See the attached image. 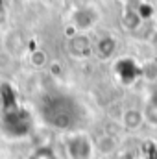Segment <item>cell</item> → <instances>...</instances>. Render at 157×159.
<instances>
[{"label": "cell", "mask_w": 157, "mask_h": 159, "mask_svg": "<svg viewBox=\"0 0 157 159\" xmlns=\"http://www.w3.org/2000/svg\"><path fill=\"white\" fill-rule=\"evenodd\" d=\"M67 152H69L70 159H91V154H92L91 141L83 135H76L69 141Z\"/></svg>", "instance_id": "cell-3"}, {"label": "cell", "mask_w": 157, "mask_h": 159, "mask_svg": "<svg viewBox=\"0 0 157 159\" xmlns=\"http://www.w3.org/2000/svg\"><path fill=\"white\" fill-rule=\"evenodd\" d=\"M69 52H70V56L79 57V59L87 57V56H91V44L83 35L72 37V39H69Z\"/></svg>", "instance_id": "cell-4"}, {"label": "cell", "mask_w": 157, "mask_h": 159, "mask_svg": "<svg viewBox=\"0 0 157 159\" xmlns=\"http://www.w3.org/2000/svg\"><path fill=\"white\" fill-rule=\"evenodd\" d=\"M4 129L11 137H24L32 129V119L28 117V113L24 109L15 106V107L4 111Z\"/></svg>", "instance_id": "cell-2"}, {"label": "cell", "mask_w": 157, "mask_h": 159, "mask_svg": "<svg viewBox=\"0 0 157 159\" xmlns=\"http://www.w3.org/2000/svg\"><path fill=\"white\" fill-rule=\"evenodd\" d=\"M41 57H43V52H35V54H34V63H35L37 67H41V65H43Z\"/></svg>", "instance_id": "cell-9"}, {"label": "cell", "mask_w": 157, "mask_h": 159, "mask_svg": "<svg viewBox=\"0 0 157 159\" xmlns=\"http://www.w3.org/2000/svg\"><path fill=\"white\" fill-rule=\"evenodd\" d=\"M43 117L52 126L57 128H69L74 122L72 102L67 100V96H56L54 100L46 102V107H43Z\"/></svg>", "instance_id": "cell-1"}, {"label": "cell", "mask_w": 157, "mask_h": 159, "mask_svg": "<svg viewBox=\"0 0 157 159\" xmlns=\"http://www.w3.org/2000/svg\"><path fill=\"white\" fill-rule=\"evenodd\" d=\"M72 22H74V26H78L81 30L91 28L94 24V13L91 9H76L72 13Z\"/></svg>", "instance_id": "cell-5"}, {"label": "cell", "mask_w": 157, "mask_h": 159, "mask_svg": "<svg viewBox=\"0 0 157 159\" xmlns=\"http://www.w3.org/2000/svg\"><path fill=\"white\" fill-rule=\"evenodd\" d=\"M115 48H117V43H115L113 37H104L98 43V56L102 59H107L115 54Z\"/></svg>", "instance_id": "cell-6"}, {"label": "cell", "mask_w": 157, "mask_h": 159, "mask_svg": "<svg viewBox=\"0 0 157 159\" xmlns=\"http://www.w3.org/2000/svg\"><path fill=\"white\" fill-rule=\"evenodd\" d=\"M141 122H142V115H141L139 111H135V109H129V111L126 113V117H124V124H126L129 129H137V128L141 126Z\"/></svg>", "instance_id": "cell-7"}, {"label": "cell", "mask_w": 157, "mask_h": 159, "mask_svg": "<svg viewBox=\"0 0 157 159\" xmlns=\"http://www.w3.org/2000/svg\"><path fill=\"white\" fill-rule=\"evenodd\" d=\"M32 159H56V154L52 152V148L41 146V148H37V150L32 154Z\"/></svg>", "instance_id": "cell-8"}]
</instances>
